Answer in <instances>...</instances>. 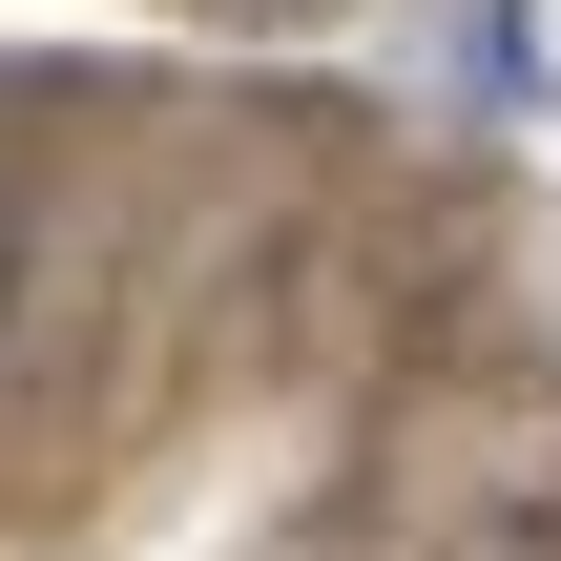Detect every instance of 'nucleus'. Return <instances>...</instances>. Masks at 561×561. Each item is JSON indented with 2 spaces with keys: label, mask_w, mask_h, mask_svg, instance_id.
Here are the masks:
<instances>
[{
  "label": "nucleus",
  "mask_w": 561,
  "mask_h": 561,
  "mask_svg": "<svg viewBox=\"0 0 561 561\" xmlns=\"http://www.w3.org/2000/svg\"><path fill=\"white\" fill-rule=\"evenodd\" d=\"M0 333H21V229H0Z\"/></svg>",
  "instance_id": "nucleus-1"
}]
</instances>
